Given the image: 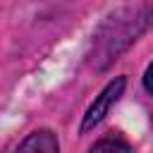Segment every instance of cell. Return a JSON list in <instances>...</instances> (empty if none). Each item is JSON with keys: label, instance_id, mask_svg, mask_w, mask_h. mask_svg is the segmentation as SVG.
I'll return each mask as SVG.
<instances>
[{"label": "cell", "instance_id": "1", "mask_svg": "<svg viewBox=\"0 0 153 153\" xmlns=\"http://www.w3.org/2000/svg\"><path fill=\"white\" fill-rule=\"evenodd\" d=\"M146 19H148V10L146 7L122 10V12L112 14L100 26V31L96 33V50H93L96 67L98 69L108 67L131 41H136L141 29L146 26Z\"/></svg>", "mask_w": 153, "mask_h": 153}, {"label": "cell", "instance_id": "2", "mask_svg": "<svg viewBox=\"0 0 153 153\" xmlns=\"http://www.w3.org/2000/svg\"><path fill=\"white\" fill-rule=\"evenodd\" d=\"M124 84H127V79H124V76H117V79H112V81L100 91V96H96V100L88 105V110H86V115H84L81 134H86L88 129H93V127L108 115V110L112 108V103L120 100V96H122V91H124Z\"/></svg>", "mask_w": 153, "mask_h": 153}, {"label": "cell", "instance_id": "3", "mask_svg": "<svg viewBox=\"0 0 153 153\" xmlns=\"http://www.w3.org/2000/svg\"><path fill=\"white\" fill-rule=\"evenodd\" d=\"M14 153H60V143L50 129H41V131H31L17 146Z\"/></svg>", "mask_w": 153, "mask_h": 153}, {"label": "cell", "instance_id": "4", "mask_svg": "<svg viewBox=\"0 0 153 153\" xmlns=\"http://www.w3.org/2000/svg\"><path fill=\"white\" fill-rule=\"evenodd\" d=\"M88 153H131L129 143L117 139V136H108V139H100Z\"/></svg>", "mask_w": 153, "mask_h": 153}, {"label": "cell", "instance_id": "5", "mask_svg": "<svg viewBox=\"0 0 153 153\" xmlns=\"http://www.w3.org/2000/svg\"><path fill=\"white\" fill-rule=\"evenodd\" d=\"M143 86H146L148 93H153V62L148 65V69H146V74H143Z\"/></svg>", "mask_w": 153, "mask_h": 153}]
</instances>
